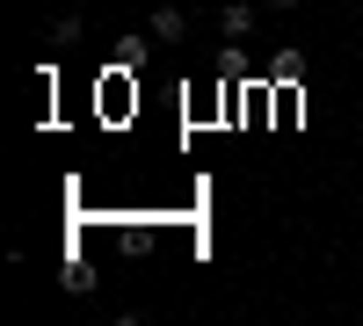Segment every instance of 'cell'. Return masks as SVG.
<instances>
[{
    "instance_id": "cell-1",
    "label": "cell",
    "mask_w": 363,
    "mask_h": 326,
    "mask_svg": "<svg viewBox=\"0 0 363 326\" xmlns=\"http://www.w3.org/2000/svg\"><path fill=\"white\" fill-rule=\"evenodd\" d=\"M153 37L160 44H182V37H189V15H182V8H153Z\"/></svg>"
},
{
    "instance_id": "cell-2",
    "label": "cell",
    "mask_w": 363,
    "mask_h": 326,
    "mask_svg": "<svg viewBox=\"0 0 363 326\" xmlns=\"http://www.w3.org/2000/svg\"><path fill=\"white\" fill-rule=\"evenodd\" d=\"M218 29H225V37H247V29H255V8H247V0H233V8H218Z\"/></svg>"
},
{
    "instance_id": "cell-3",
    "label": "cell",
    "mask_w": 363,
    "mask_h": 326,
    "mask_svg": "<svg viewBox=\"0 0 363 326\" xmlns=\"http://www.w3.org/2000/svg\"><path fill=\"white\" fill-rule=\"evenodd\" d=\"M277 8H298V0H277Z\"/></svg>"
}]
</instances>
